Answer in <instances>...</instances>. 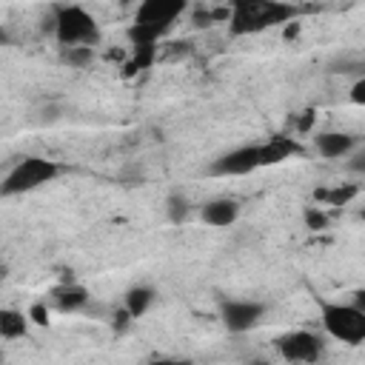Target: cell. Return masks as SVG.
Returning <instances> with one entry per match:
<instances>
[{
  "label": "cell",
  "instance_id": "obj_1",
  "mask_svg": "<svg viewBox=\"0 0 365 365\" xmlns=\"http://www.w3.org/2000/svg\"><path fill=\"white\" fill-rule=\"evenodd\" d=\"M299 14L297 6L285 0H231L228 6V31L234 37L259 34L271 26H285Z\"/></svg>",
  "mask_w": 365,
  "mask_h": 365
},
{
  "label": "cell",
  "instance_id": "obj_2",
  "mask_svg": "<svg viewBox=\"0 0 365 365\" xmlns=\"http://www.w3.org/2000/svg\"><path fill=\"white\" fill-rule=\"evenodd\" d=\"M185 9H188V0H143L137 6L134 23L128 26V43L157 46V40L174 29V23L185 14Z\"/></svg>",
  "mask_w": 365,
  "mask_h": 365
},
{
  "label": "cell",
  "instance_id": "obj_3",
  "mask_svg": "<svg viewBox=\"0 0 365 365\" xmlns=\"http://www.w3.org/2000/svg\"><path fill=\"white\" fill-rule=\"evenodd\" d=\"M54 37L60 46H97L100 26L91 11L68 3L54 9Z\"/></svg>",
  "mask_w": 365,
  "mask_h": 365
},
{
  "label": "cell",
  "instance_id": "obj_4",
  "mask_svg": "<svg viewBox=\"0 0 365 365\" xmlns=\"http://www.w3.org/2000/svg\"><path fill=\"white\" fill-rule=\"evenodd\" d=\"M60 163L46 160V157H23L0 182V194L3 197H14V194H29L51 180L60 177Z\"/></svg>",
  "mask_w": 365,
  "mask_h": 365
},
{
  "label": "cell",
  "instance_id": "obj_5",
  "mask_svg": "<svg viewBox=\"0 0 365 365\" xmlns=\"http://www.w3.org/2000/svg\"><path fill=\"white\" fill-rule=\"evenodd\" d=\"M322 328L345 345H359L365 339V311L354 302H325Z\"/></svg>",
  "mask_w": 365,
  "mask_h": 365
},
{
  "label": "cell",
  "instance_id": "obj_6",
  "mask_svg": "<svg viewBox=\"0 0 365 365\" xmlns=\"http://www.w3.org/2000/svg\"><path fill=\"white\" fill-rule=\"evenodd\" d=\"M262 168V157H259V145H240L228 154H220L211 165L208 174L211 177H245L251 171Z\"/></svg>",
  "mask_w": 365,
  "mask_h": 365
},
{
  "label": "cell",
  "instance_id": "obj_7",
  "mask_svg": "<svg viewBox=\"0 0 365 365\" xmlns=\"http://www.w3.org/2000/svg\"><path fill=\"white\" fill-rule=\"evenodd\" d=\"M277 348L288 362H317L325 351V342L314 331H288L277 339Z\"/></svg>",
  "mask_w": 365,
  "mask_h": 365
},
{
  "label": "cell",
  "instance_id": "obj_8",
  "mask_svg": "<svg viewBox=\"0 0 365 365\" xmlns=\"http://www.w3.org/2000/svg\"><path fill=\"white\" fill-rule=\"evenodd\" d=\"M265 305L257 299H225L220 308V319L231 334H245L259 325Z\"/></svg>",
  "mask_w": 365,
  "mask_h": 365
},
{
  "label": "cell",
  "instance_id": "obj_9",
  "mask_svg": "<svg viewBox=\"0 0 365 365\" xmlns=\"http://www.w3.org/2000/svg\"><path fill=\"white\" fill-rule=\"evenodd\" d=\"M48 297H51V305H54L60 314H77V311H86L88 302H91L88 291H86L83 285H77V282L57 285Z\"/></svg>",
  "mask_w": 365,
  "mask_h": 365
},
{
  "label": "cell",
  "instance_id": "obj_10",
  "mask_svg": "<svg viewBox=\"0 0 365 365\" xmlns=\"http://www.w3.org/2000/svg\"><path fill=\"white\" fill-rule=\"evenodd\" d=\"M314 145L325 160H336V157H348L356 148V137L348 131H319L314 137Z\"/></svg>",
  "mask_w": 365,
  "mask_h": 365
},
{
  "label": "cell",
  "instance_id": "obj_11",
  "mask_svg": "<svg viewBox=\"0 0 365 365\" xmlns=\"http://www.w3.org/2000/svg\"><path fill=\"white\" fill-rule=\"evenodd\" d=\"M200 214H202V222H205V225L228 228V225L237 222V217H240V202L231 200V197H217V200L205 202Z\"/></svg>",
  "mask_w": 365,
  "mask_h": 365
},
{
  "label": "cell",
  "instance_id": "obj_12",
  "mask_svg": "<svg viewBox=\"0 0 365 365\" xmlns=\"http://www.w3.org/2000/svg\"><path fill=\"white\" fill-rule=\"evenodd\" d=\"M299 151H302V148H299V143H297L294 137H285V134L271 137L268 143H262V145H259L262 165H277V163H285L288 157H294V154H299Z\"/></svg>",
  "mask_w": 365,
  "mask_h": 365
},
{
  "label": "cell",
  "instance_id": "obj_13",
  "mask_svg": "<svg viewBox=\"0 0 365 365\" xmlns=\"http://www.w3.org/2000/svg\"><path fill=\"white\" fill-rule=\"evenodd\" d=\"M154 299H157V291L151 285H134V288L125 291L123 308L131 314V319H140L143 314H148V308L154 305Z\"/></svg>",
  "mask_w": 365,
  "mask_h": 365
},
{
  "label": "cell",
  "instance_id": "obj_14",
  "mask_svg": "<svg viewBox=\"0 0 365 365\" xmlns=\"http://www.w3.org/2000/svg\"><path fill=\"white\" fill-rule=\"evenodd\" d=\"M0 336H6V339L29 336V314H23L17 308H0Z\"/></svg>",
  "mask_w": 365,
  "mask_h": 365
},
{
  "label": "cell",
  "instance_id": "obj_15",
  "mask_svg": "<svg viewBox=\"0 0 365 365\" xmlns=\"http://www.w3.org/2000/svg\"><path fill=\"white\" fill-rule=\"evenodd\" d=\"M157 60V46H131V57L125 63V74H137V71H145L151 68Z\"/></svg>",
  "mask_w": 365,
  "mask_h": 365
},
{
  "label": "cell",
  "instance_id": "obj_16",
  "mask_svg": "<svg viewBox=\"0 0 365 365\" xmlns=\"http://www.w3.org/2000/svg\"><path fill=\"white\" fill-rule=\"evenodd\" d=\"M60 60L71 68H86L94 63V46H60Z\"/></svg>",
  "mask_w": 365,
  "mask_h": 365
},
{
  "label": "cell",
  "instance_id": "obj_17",
  "mask_svg": "<svg viewBox=\"0 0 365 365\" xmlns=\"http://www.w3.org/2000/svg\"><path fill=\"white\" fill-rule=\"evenodd\" d=\"M165 214H168V220H171V222L182 225V222L188 220V214H191V202H188V197H185V194H180V191L168 194V200H165Z\"/></svg>",
  "mask_w": 365,
  "mask_h": 365
},
{
  "label": "cell",
  "instance_id": "obj_18",
  "mask_svg": "<svg viewBox=\"0 0 365 365\" xmlns=\"http://www.w3.org/2000/svg\"><path fill=\"white\" fill-rule=\"evenodd\" d=\"M356 185H336V188H328V191H317L314 197L319 202H328V205H348L354 197H356Z\"/></svg>",
  "mask_w": 365,
  "mask_h": 365
},
{
  "label": "cell",
  "instance_id": "obj_19",
  "mask_svg": "<svg viewBox=\"0 0 365 365\" xmlns=\"http://www.w3.org/2000/svg\"><path fill=\"white\" fill-rule=\"evenodd\" d=\"M302 220H305V228H308V231H325V228L331 225L328 214H325L319 205H305Z\"/></svg>",
  "mask_w": 365,
  "mask_h": 365
},
{
  "label": "cell",
  "instance_id": "obj_20",
  "mask_svg": "<svg viewBox=\"0 0 365 365\" xmlns=\"http://www.w3.org/2000/svg\"><path fill=\"white\" fill-rule=\"evenodd\" d=\"M29 322H34V325H48V305H46V299H43V302H34V305L29 308Z\"/></svg>",
  "mask_w": 365,
  "mask_h": 365
},
{
  "label": "cell",
  "instance_id": "obj_21",
  "mask_svg": "<svg viewBox=\"0 0 365 365\" xmlns=\"http://www.w3.org/2000/svg\"><path fill=\"white\" fill-rule=\"evenodd\" d=\"M351 100L356 106H365V77H356L354 86H351Z\"/></svg>",
  "mask_w": 365,
  "mask_h": 365
},
{
  "label": "cell",
  "instance_id": "obj_22",
  "mask_svg": "<svg viewBox=\"0 0 365 365\" xmlns=\"http://www.w3.org/2000/svg\"><path fill=\"white\" fill-rule=\"evenodd\" d=\"M351 168H354V171H365V154H362V151H359V154L354 157V163H351Z\"/></svg>",
  "mask_w": 365,
  "mask_h": 365
},
{
  "label": "cell",
  "instance_id": "obj_23",
  "mask_svg": "<svg viewBox=\"0 0 365 365\" xmlns=\"http://www.w3.org/2000/svg\"><path fill=\"white\" fill-rule=\"evenodd\" d=\"M311 120H314V114H311V111H305V117L299 120V131H305V128L311 125Z\"/></svg>",
  "mask_w": 365,
  "mask_h": 365
},
{
  "label": "cell",
  "instance_id": "obj_24",
  "mask_svg": "<svg viewBox=\"0 0 365 365\" xmlns=\"http://www.w3.org/2000/svg\"><path fill=\"white\" fill-rule=\"evenodd\" d=\"M6 43H9V34H6L3 29H0V46H6Z\"/></svg>",
  "mask_w": 365,
  "mask_h": 365
},
{
  "label": "cell",
  "instance_id": "obj_25",
  "mask_svg": "<svg viewBox=\"0 0 365 365\" xmlns=\"http://www.w3.org/2000/svg\"><path fill=\"white\" fill-rule=\"evenodd\" d=\"M6 279V265H0V282Z\"/></svg>",
  "mask_w": 365,
  "mask_h": 365
}]
</instances>
